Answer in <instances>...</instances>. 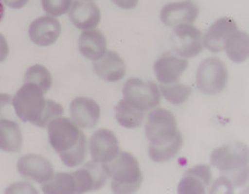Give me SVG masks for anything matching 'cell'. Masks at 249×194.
I'll return each mask as SVG.
<instances>
[{
	"label": "cell",
	"instance_id": "cell-9",
	"mask_svg": "<svg viewBox=\"0 0 249 194\" xmlns=\"http://www.w3.org/2000/svg\"><path fill=\"white\" fill-rule=\"evenodd\" d=\"M92 161L106 164L113 160L120 152V143L114 133L106 128H101L93 134L89 141Z\"/></svg>",
	"mask_w": 249,
	"mask_h": 194
},
{
	"label": "cell",
	"instance_id": "cell-3",
	"mask_svg": "<svg viewBox=\"0 0 249 194\" xmlns=\"http://www.w3.org/2000/svg\"><path fill=\"white\" fill-rule=\"evenodd\" d=\"M42 89L32 83H24L13 97V107L17 117L23 122L46 128L50 121L62 117L63 106L44 97Z\"/></svg>",
	"mask_w": 249,
	"mask_h": 194
},
{
	"label": "cell",
	"instance_id": "cell-10",
	"mask_svg": "<svg viewBox=\"0 0 249 194\" xmlns=\"http://www.w3.org/2000/svg\"><path fill=\"white\" fill-rule=\"evenodd\" d=\"M17 168L22 177L40 185L50 181L55 175L51 162L38 154L23 156L18 161Z\"/></svg>",
	"mask_w": 249,
	"mask_h": 194
},
{
	"label": "cell",
	"instance_id": "cell-21",
	"mask_svg": "<svg viewBox=\"0 0 249 194\" xmlns=\"http://www.w3.org/2000/svg\"><path fill=\"white\" fill-rule=\"evenodd\" d=\"M23 135L18 120L0 119V150L9 153L21 151Z\"/></svg>",
	"mask_w": 249,
	"mask_h": 194
},
{
	"label": "cell",
	"instance_id": "cell-24",
	"mask_svg": "<svg viewBox=\"0 0 249 194\" xmlns=\"http://www.w3.org/2000/svg\"><path fill=\"white\" fill-rule=\"evenodd\" d=\"M41 190L47 194H74L76 182L72 173H57L51 180L42 183Z\"/></svg>",
	"mask_w": 249,
	"mask_h": 194
},
{
	"label": "cell",
	"instance_id": "cell-32",
	"mask_svg": "<svg viewBox=\"0 0 249 194\" xmlns=\"http://www.w3.org/2000/svg\"><path fill=\"white\" fill-rule=\"evenodd\" d=\"M3 17H4V3L2 0H0V22L2 21Z\"/></svg>",
	"mask_w": 249,
	"mask_h": 194
},
{
	"label": "cell",
	"instance_id": "cell-16",
	"mask_svg": "<svg viewBox=\"0 0 249 194\" xmlns=\"http://www.w3.org/2000/svg\"><path fill=\"white\" fill-rule=\"evenodd\" d=\"M62 32L61 23L53 17H41L29 25L28 35L31 40L40 47H48L55 43Z\"/></svg>",
	"mask_w": 249,
	"mask_h": 194
},
{
	"label": "cell",
	"instance_id": "cell-29",
	"mask_svg": "<svg viewBox=\"0 0 249 194\" xmlns=\"http://www.w3.org/2000/svg\"><path fill=\"white\" fill-rule=\"evenodd\" d=\"M10 49H9V44L1 34H0V63L4 62L7 59L9 55Z\"/></svg>",
	"mask_w": 249,
	"mask_h": 194
},
{
	"label": "cell",
	"instance_id": "cell-28",
	"mask_svg": "<svg viewBox=\"0 0 249 194\" xmlns=\"http://www.w3.org/2000/svg\"><path fill=\"white\" fill-rule=\"evenodd\" d=\"M0 119L17 120L16 110L13 107V97L9 94H0Z\"/></svg>",
	"mask_w": 249,
	"mask_h": 194
},
{
	"label": "cell",
	"instance_id": "cell-11",
	"mask_svg": "<svg viewBox=\"0 0 249 194\" xmlns=\"http://www.w3.org/2000/svg\"><path fill=\"white\" fill-rule=\"evenodd\" d=\"M76 182V193H87L98 191L106 185L107 174L103 164L96 162H87L81 168L72 172Z\"/></svg>",
	"mask_w": 249,
	"mask_h": 194
},
{
	"label": "cell",
	"instance_id": "cell-18",
	"mask_svg": "<svg viewBox=\"0 0 249 194\" xmlns=\"http://www.w3.org/2000/svg\"><path fill=\"white\" fill-rule=\"evenodd\" d=\"M237 24L230 18H220L207 29L203 37V47L213 53L223 51L227 38L237 31Z\"/></svg>",
	"mask_w": 249,
	"mask_h": 194
},
{
	"label": "cell",
	"instance_id": "cell-26",
	"mask_svg": "<svg viewBox=\"0 0 249 194\" xmlns=\"http://www.w3.org/2000/svg\"><path fill=\"white\" fill-rule=\"evenodd\" d=\"M25 83L35 84V86L40 88L44 93H47L52 87V74L42 65L36 64L26 71Z\"/></svg>",
	"mask_w": 249,
	"mask_h": 194
},
{
	"label": "cell",
	"instance_id": "cell-5",
	"mask_svg": "<svg viewBox=\"0 0 249 194\" xmlns=\"http://www.w3.org/2000/svg\"><path fill=\"white\" fill-rule=\"evenodd\" d=\"M103 166L107 177L111 179V189L114 193H134L141 188L143 176L137 159L133 154L120 151L113 160L103 164Z\"/></svg>",
	"mask_w": 249,
	"mask_h": 194
},
{
	"label": "cell",
	"instance_id": "cell-31",
	"mask_svg": "<svg viewBox=\"0 0 249 194\" xmlns=\"http://www.w3.org/2000/svg\"><path fill=\"white\" fill-rule=\"evenodd\" d=\"M3 3L11 9H22L28 2V0H2Z\"/></svg>",
	"mask_w": 249,
	"mask_h": 194
},
{
	"label": "cell",
	"instance_id": "cell-13",
	"mask_svg": "<svg viewBox=\"0 0 249 194\" xmlns=\"http://www.w3.org/2000/svg\"><path fill=\"white\" fill-rule=\"evenodd\" d=\"M71 120L78 127L91 129L94 128L101 118V107L92 98L77 97L69 106Z\"/></svg>",
	"mask_w": 249,
	"mask_h": 194
},
{
	"label": "cell",
	"instance_id": "cell-12",
	"mask_svg": "<svg viewBox=\"0 0 249 194\" xmlns=\"http://www.w3.org/2000/svg\"><path fill=\"white\" fill-rule=\"evenodd\" d=\"M200 10L191 0L166 3L161 10V21L167 27L182 24H192L198 17Z\"/></svg>",
	"mask_w": 249,
	"mask_h": 194
},
{
	"label": "cell",
	"instance_id": "cell-23",
	"mask_svg": "<svg viewBox=\"0 0 249 194\" xmlns=\"http://www.w3.org/2000/svg\"><path fill=\"white\" fill-rule=\"evenodd\" d=\"M114 112L118 123L125 128H137L145 120V112L132 106L125 99H121L117 104Z\"/></svg>",
	"mask_w": 249,
	"mask_h": 194
},
{
	"label": "cell",
	"instance_id": "cell-2",
	"mask_svg": "<svg viewBox=\"0 0 249 194\" xmlns=\"http://www.w3.org/2000/svg\"><path fill=\"white\" fill-rule=\"evenodd\" d=\"M49 142L67 167L82 165L88 154L87 137L71 120L58 117L48 124Z\"/></svg>",
	"mask_w": 249,
	"mask_h": 194
},
{
	"label": "cell",
	"instance_id": "cell-7",
	"mask_svg": "<svg viewBox=\"0 0 249 194\" xmlns=\"http://www.w3.org/2000/svg\"><path fill=\"white\" fill-rule=\"evenodd\" d=\"M123 99L141 111H149L161 104V93L159 87L152 81L142 79H128L123 87Z\"/></svg>",
	"mask_w": 249,
	"mask_h": 194
},
{
	"label": "cell",
	"instance_id": "cell-22",
	"mask_svg": "<svg viewBox=\"0 0 249 194\" xmlns=\"http://www.w3.org/2000/svg\"><path fill=\"white\" fill-rule=\"evenodd\" d=\"M223 51L232 62L241 64L247 61L249 54V38L245 32L235 31L227 38Z\"/></svg>",
	"mask_w": 249,
	"mask_h": 194
},
{
	"label": "cell",
	"instance_id": "cell-4",
	"mask_svg": "<svg viewBox=\"0 0 249 194\" xmlns=\"http://www.w3.org/2000/svg\"><path fill=\"white\" fill-rule=\"evenodd\" d=\"M211 164L233 188L242 187L248 180V148L242 142L215 149L211 156Z\"/></svg>",
	"mask_w": 249,
	"mask_h": 194
},
{
	"label": "cell",
	"instance_id": "cell-33",
	"mask_svg": "<svg viewBox=\"0 0 249 194\" xmlns=\"http://www.w3.org/2000/svg\"><path fill=\"white\" fill-rule=\"evenodd\" d=\"M86 1H92V0H86Z\"/></svg>",
	"mask_w": 249,
	"mask_h": 194
},
{
	"label": "cell",
	"instance_id": "cell-14",
	"mask_svg": "<svg viewBox=\"0 0 249 194\" xmlns=\"http://www.w3.org/2000/svg\"><path fill=\"white\" fill-rule=\"evenodd\" d=\"M213 182L211 167L205 164H198L188 170L180 179L177 192L179 194H204Z\"/></svg>",
	"mask_w": 249,
	"mask_h": 194
},
{
	"label": "cell",
	"instance_id": "cell-30",
	"mask_svg": "<svg viewBox=\"0 0 249 194\" xmlns=\"http://www.w3.org/2000/svg\"><path fill=\"white\" fill-rule=\"evenodd\" d=\"M112 2L121 9L132 10L137 7L138 0H112Z\"/></svg>",
	"mask_w": 249,
	"mask_h": 194
},
{
	"label": "cell",
	"instance_id": "cell-6",
	"mask_svg": "<svg viewBox=\"0 0 249 194\" xmlns=\"http://www.w3.org/2000/svg\"><path fill=\"white\" fill-rule=\"evenodd\" d=\"M229 79L225 62L218 57L205 58L198 65L196 87L205 95H217L226 88Z\"/></svg>",
	"mask_w": 249,
	"mask_h": 194
},
{
	"label": "cell",
	"instance_id": "cell-15",
	"mask_svg": "<svg viewBox=\"0 0 249 194\" xmlns=\"http://www.w3.org/2000/svg\"><path fill=\"white\" fill-rule=\"evenodd\" d=\"M188 65L187 59L168 52L156 61L153 69L160 84H171L178 82L179 78L188 68Z\"/></svg>",
	"mask_w": 249,
	"mask_h": 194
},
{
	"label": "cell",
	"instance_id": "cell-17",
	"mask_svg": "<svg viewBox=\"0 0 249 194\" xmlns=\"http://www.w3.org/2000/svg\"><path fill=\"white\" fill-rule=\"evenodd\" d=\"M68 13L71 22L82 31L96 28L101 22V10L93 1L74 0Z\"/></svg>",
	"mask_w": 249,
	"mask_h": 194
},
{
	"label": "cell",
	"instance_id": "cell-8",
	"mask_svg": "<svg viewBox=\"0 0 249 194\" xmlns=\"http://www.w3.org/2000/svg\"><path fill=\"white\" fill-rule=\"evenodd\" d=\"M174 51L180 57L191 58L203 51V34L192 24H182L174 27Z\"/></svg>",
	"mask_w": 249,
	"mask_h": 194
},
{
	"label": "cell",
	"instance_id": "cell-20",
	"mask_svg": "<svg viewBox=\"0 0 249 194\" xmlns=\"http://www.w3.org/2000/svg\"><path fill=\"white\" fill-rule=\"evenodd\" d=\"M78 47L84 57L95 62L106 53L107 40L103 32L99 29H89V31H83L80 35Z\"/></svg>",
	"mask_w": 249,
	"mask_h": 194
},
{
	"label": "cell",
	"instance_id": "cell-1",
	"mask_svg": "<svg viewBox=\"0 0 249 194\" xmlns=\"http://www.w3.org/2000/svg\"><path fill=\"white\" fill-rule=\"evenodd\" d=\"M145 135L149 141V158L156 163L171 161L181 150L183 139L176 118L164 108H154L148 114Z\"/></svg>",
	"mask_w": 249,
	"mask_h": 194
},
{
	"label": "cell",
	"instance_id": "cell-25",
	"mask_svg": "<svg viewBox=\"0 0 249 194\" xmlns=\"http://www.w3.org/2000/svg\"><path fill=\"white\" fill-rule=\"evenodd\" d=\"M160 93L163 97L173 105H181L186 103L192 93V88L186 84L175 82L171 84H160Z\"/></svg>",
	"mask_w": 249,
	"mask_h": 194
},
{
	"label": "cell",
	"instance_id": "cell-27",
	"mask_svg": "<svg viewBox=\"0 0 249 194\" xmlns=\"http://www.w3.org/2000/svg\"><path fill=\"white\" fill-rule=\"evenodd\" d=\"M73 0H41L44 12L50 17L57 18L69 12Z\"/></svg>",
	"mask_w": 249,
	"mask_h": 194
},
{
	"label": "cell",
	"instance_id": "cell-19",
	"mask_svg": "<svg viewBox=\"0 0 249 194\" xmlns=\"http://www.w3.org/2000/svg\"><path fill=\"white\" fill-rule=\"evenodd\" d=\"M93 69L104 81L118 82L124 78L126 72L125 63L118 53L106 51L104 55L93 63Z\"/></svg>",
	"mask_w": 249,
	"mask_h": 194
}]
</instances>
